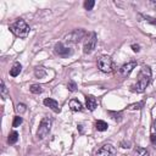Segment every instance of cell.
<instances>
[{
    "mask_svg": "<svg viewBox=\"0 0 156 156\" xmlns=\"http://www.w3.org/2000/svg\"><path fill=\"white\" fill-rule=\"evenodd\" d=\"M150 80H151V68L149 66H143V68L138 74V80L132 87V90L136 93H144Z\"/></svg>",
    "mask_w": 156,
    "mask_h": 156,
    "instance_id": "1",
    "label": "cell"
},
{
    "mask_svg": "<svg viewBox=\"0 0 156 156\" xmlns=\"http://www.w3.org/2000/svg\"><path fill=\"white\" fill-rule=\"evenodd\" d=\"M9 29L16 37H18V38H27L28 34H29V30H30L29 26L23 20H21V18L17 20V21H15L13 23H11L10 27H9Z\"/></svg>",
    "mask_w": 156,
    "mask_h": 156,
    "instance_id": "2",
    "label": "cell"
},
{
    "mask_svg": "<svg viewBox=\"0 0 156 156\" xmlns=\"http://www.w3.org/2000/svg\"><path fill=\"white\" fill-rule=\"evenodd\" d=\"M50 130H51V119L49 117H44L41 121H40V124H39V128L37 130V136L38 139H44L46 138L49 134H50Z\"/></svg>",
    "mask_w": 156,
    "mask_h": 156,
    "instance_id": "3",
    "label": "cell"
},
{
    "mask_svg": "<svg viewBox=\"0 0 156 156\" xmlns=\"http://www.w3.org/2000/svg\"><path fill=\"white\" fill-rule=\"evenodd\" d=\"M85 37V30L84 29H74L73 32H71L69 34H67L65 37V44H77L79 43L83 38Z\"/></svg>",
    "mask_w": 156,
    "mask_h": 156,
    "instance_id": "4",
    "label": "cell"
},
{
    "mask_svg": "<svg viewBox=\"0 0 156 156\" xmlns=\"http://www.w3.org/2000/svg\"><path fill=\"white\" fill-rule=\"evenodd\" d=\"M112 66H113V62L111 60L110 56L107 55H104V56H100L98 58V68L104 72V73H110L112 71Z\"/></svg>",
    "mask_w": 156,
    "mask_h": 156,
    "instance_id": "5",
    "label": "cell"
},
{
    "mask_svg": "<svg viewBox=\"0 0 156 156\" xmlns=\"http://www.w3.org/2000/svg\"><path fill=\"white\" fill-rule=\"evenodd\" d=\"M96 43H98V37L95 33H90L85 40H84V44H83V52L84 54H90L94 51L95 46H96Z\"/></svg>",
    "mask_w": 156,
    "mask_h": 156,
    "instance_id": "6",
    "label": "cell"
},
{
    "mask_svg": "<svg viewBox=\"0 0 156 156\" xmlns=\"http://www.w3.org/2000/svg\"><path fill=\"white\" fill-rule=\"evenodd\" d=\"M116 152L117 150L112 144H105L95 152V156H116Z\"/></svg>",
    "mask_w": 156,
    "mask_h": 156,
    "instance_id": "7",
    "label": "cell"
},
{
    "mask_svg": "<svg viewBox=\"0 0 156 156\" xmlns=\"http://www.w3.org/2000/svg\"><path fill=\"white\" fill-rule=\"evenodd\" d=\"M55 52L58 54V56L67 57V56H69L72 54V50L69 49V46L63 45V43H57L55 45Z\"/></svg>",
    "mask_w": 156,
    "mask_h": 156,
    "instance_id": "8",
    "label": "cell"
},
{
    "mask_svg": "<svg viewBox=\"0 0 156 156\" xmlns=\"http://www.w3.org/2000/svg\"><path fill=\"white\" fill-rule=\"evenodd\" d=\"M135 66H136V62H135V61H130V62L124 63V65L119 68V73H121V76H123V77L128 76V74L135 68Z\"/></svg>",
    "mask_w": 156,
    "mask_h": 156,
    "instance_id": "9",
    "label": "cell"
},
{
    "mask_svg": "<svg viewBox=\"0 0 156 156\" xmlns=\"http://www.w3.org/2000/svg\"><path fill=\"white\" fill-rule=\"evenodd\" d=\"M85 106L89 111H94L98 107V100L94 96L88 95V96H85Z\"/></svg>",
    "mask_w": 156,
    "mask_h": 156,
    "instance_id": "10",
    "label": "cell"
},
{
    "mask_svg": "<svg viewBox=\"0 0 156 156\" xmlns=\"http://www.w3.org/2000/svg\"><path fill=\"white\" fill-rule=\"evenodd\" d=\"M44 105H45V106H48L49 108H51L54 112H60L58 102H57L56 100H54V99H50V98L45 99V100H44Z\"/></svg>",
    "mask_w": 156,
    "mask_h": 156,
    "instance_id": "11",
    "label": "cell"
},
{
    "mask_svg": "<svg viewBox=\"0 0 156 156\" xmlns=\"http://www.w3.org/2000/svg\"><path fill=\"white\" fill-rule=\"evenodd\" d=\"M69 108L74 112H78V111H82L83 106H82V102L78 100V99H72L69 101Z\"/></svg>",
    "mask_w": 156,
    "mask_h": 156,
    "instance_id": "12",
    "label": "cell"
},
{
    "mask_svg": "<svg viewBox=\"0 0 156 156\" xmlns=\"http://www.w3.org/2000/svg\"><path fill=\"white\" fill-rule=\"evenodd\" d=\"M21 69H22L21 63H20V62H15L13 66L11 67V69H10V74H11L12 77H17V76L21 73Z\"/></svg>",
    "mask_w": 156,
    "mask_h": 156,
    "instance_id": "13",
    "label": "cell"
},
{
    "mask_svg": "<svg viewBox=\"0 0 156 156\" xmlns=\"http://www.w3.org/2000/svg\"><path fill=\"white\" fill-rule=\"evenodd\" d=\"M107 123L105 122V121H101V119H99V121H96L95 122V128L99 130V132H105L106 129H107Z\"/></svg>",
    "mask_w": 156,
    "mask_h": 156,
    "instance_id": "14",
    "label": "cell"
},
{
    "mask_svg": "<svg viewBox=\"0 0 156 156\" xmlns=\"http://www.w3.org/2000/svg\"><path fill=\"white\" fill-rule=\"evenodd\" d=\"M34 74H35L37 78H43V77L46 76V71H45V68H43V67H37V68L34 69Z\"/></svg>",
    "mask_w": 156,
    "mask_h": 156,
    "instance_id": "15",
    "label": "cell"
},
{
    "mask_svg": "<svg viewBox=\"0 0 156 156\" xmlns=\"http://www.w3.org/2000/svg\"><path fill=\"white\" fill-rule=\"evenodd\" d=\"M18 140V133L17 132H11L10 134H9V138H7V141H9V144H15L16 141Z\"/></svg>",
    "mask_w": 156,
    "mask_h": 156,
    "instance_id": "16",
    "label": "cell"
},
{
    "mask_svg": "<svg viewBox=\"0 0 156 156\" xmlns=\"http://www.w3.org/2000/svg\"><path fill=\"white\" fill-rule=\"evenodd\" d=\"M135 156H150V154H149V150L145 147H136Z\"/></svg>",
    "mask_w": 156,
    "mask_h": 156,
    "instance_id": "17",
    "label": "cell"
},
{
    "mask_svg": "<svg viewBox=\"0 0 156 156\" xmlns=\"http://www.w3.org/2000/svg\"><path fill=\"white\" fill-rule=\"evenodd\" d=\"M29 90H30V93H33V94H40V93L43 91V88H41V85H39V84H33V85H30Z\"/></svg>",
    "mask_w": 156,
    "mask_h": 156,
    "instance_id": "18",
    "label": "cell"
},
{
    "mask_svg": "<svg viewBox=\"0 0 156 156\" xmlns=\"http://www.w3.org/2000/svg\"><path fill=\"white\" fill-rule=\"evenodd\" d=\"M144 106V102H134V104H130L128 106V110H140L141 107Z\"/></svg>",
    "mask_w": 156,
    "mask_h": 156,
    "instance_id": "19",
    "label": "cell"
},
{
    "mask_svg": "<svg viewBox=\"0 0 156 156\" xmlns=\"http://www.w3.org/2000/svg\"><path fill=\"white\" fill-rule=\"evenodd\" d=\"M16 111H17L20 115H22V113H24V112L27 111V107H26L24 104H17V105H16Z\"/></svg>",
    "mask_w": 156,
    "mask_h": 156,
    "instance_id": "20",
    "label": "cell"
},
{
    "mask_svg": "<svg viewBox=\"0 0 156 156\" xmlns=\"http://www.w3.org/2000/svg\"><path fill=\"white\" fill-rule=\"evenodd\" d=\"M94 5H95V1H93V0H87L85 2H84V9L85 10H91L93 7H94Z\"/></svg>",
    "mask_w": 156,
    "mask_h": 156,
    "instance_id": "21",
    "label": "cell"
},
{
    "mask_svg": "<svg viewBox=\"0 0 156 156\" xmlns=\"http://www.w3.org/2000/svg\"><path fill=\"white\" fill-rule=\"evenodd\" d=\"M67 89H68L69 91H76V90H77V84H76L73 80H69V82L67 83Z\"/></svg>",
    "mask_w": 156,
    "mask_h": 156,
    "instance_id": "22",
    "label": "cell"
},
{
    "mask_svg": "<svg viewBox=\"0 0 156 156\" xmlns=\"http://www.w3.org/2000/svg\"><path fill=\"white\" fill-rule=\"evenodd\" d=\"M1 96H2V99H6L7 98V88L5 87L4 80H1Z\"/></svg>",
    "mask_w": 156,
    "mask_h": 156,
    "instance_id": "23",
    "label": "cell"
},
{
    "mask_svg": "<svg viewBox=\"0 0 156 156\" xmlns=\"http://www.w3.org/2000/svg\"><path fill=\"white\" fill-rule=\"evenodd\" d=\"M23 122V119H22V117H20V116H16V117H13V122H12V126L13 127H20V124Z\"/></svg>",
    "mask_w": 156,
    "mask_h": 156,
    "instance_id": "24",
    "label": "cell"
},
{
    "mask_svg": "<svg viewBox=\"0 0 156 156\" xmlns=\"http://www.w3.org/2000/svg\"><path fill=\"white\" fill-rule=\"evenodd\" d=\"M108 115H110V116H112V118H113V119H119V118H121V116H122V113H121V112H112V111H108Z\"/></svg>",
    "mask_w": 156,
    "mask_h": 156,
    "instance_id": "25",
    "label": "cell"
},
{
    "mask_svg": "<svg viewBox=\"0 0 156 156\" xmlns=\"http://www.w3.org/2000/svg\"><path fill=\"white\" fill-rule=\"evenodd\" d=\"M144 18H145V21L150 22L151 24L156 26V18H154V17H150V16H144Z\"/></svg>",
    "mask_w": 156,
    "mask_h": 156,
    "instance_id": "26",
    "label": "cell"
},
{
    "mask_svg": "<svg viewBox=\"0 0 156 156\" xmlns=\"http://www.w3.org/2000/svg\"><path fill=\"white\" fill-rule=\"evenodd\" d=\"M150 141H151L152 146L156 149V134H151L150 135Z\"/></svg>",
    "mask_w": 156,
    "mask_h": 156,
    "instance_id": "27",
    "label": "cell"
},
{
    "mask_svg": "<svg viewBox=\"0 0 156 156\" xmlns=\"http://www.w3.org/2000/svg\"><path fill=\"white\" fill-rule=\"evenodd\" d=\"M132 49H133V51L138 52V51L140 50V46H139V45H135V44H133V45H132Z\"/></svg>",
    "mask_w": 156,
    "mask_h": 156,
    "instance_id": "28",
    "label": "cell"
},
{
    "mask_svg": "<svg viewBox=\"0 0 156 156\" xmlns=\"http://www.w3.org/2000/svg\"><path fill=\"white\" fill-rule=\"evenodd\" d=\"M152 128H154V130L156 132V119L154 121V126H152Z\"/></svg>",
    "mask_w": 156,
    "mask_h": 156,
    "instance_id": "29",
    "label": "cell"
},
{
    "mask_svg": "<svg viewBox=\"0 0 156 156\" xmlns=\"http://www.w3.org/2000/svg\"><path fill=\"white\" fill-rule=\"evenodd\" d=\"M152 5H155V6H156V1H152Z\"/></svg>",
    "mask_w": 156,
    "mask_h": 156,
    "instance_id": "30",
    "label": "cell"
}]
</instances>
